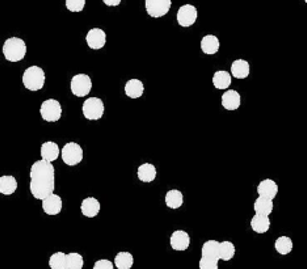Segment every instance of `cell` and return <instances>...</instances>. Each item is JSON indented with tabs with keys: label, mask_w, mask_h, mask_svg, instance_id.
<instances>
[{
	"label": "cell",
	"mask_w": 307,
	"mask_h": 269,
	"mask_svg": "<svg viewBox=\"0 0 307 269\" xmlns=\"http://www.w3.org/2000/svg\"><path fill=\"white\" fill-rule=\"evenodd\" d=\"M134 265V257L130 252H118L114 257V266L117 269H131Z\"/></svg>",
	"instance_id": "obj_26"
},
{
	"label": "cell",
	"mask_w": 307,
	"mask_h": 269,
	"mask_svg": "<svg viewBox=\"0 0 307 269\" xmlns=\"http://www.w3.org/2000/svg\"><path fill=\"white\" fill-rule=\"evenodd\" d=\"M23 84L32 92L42 90L45 84V71L40 66H31L23 74Z\"/></svg>",
	"instance_id": "obj_3"
},
{
	"label": "cell",
	"mask_w": 307,
	"mask_h": 269,
	"mask_svg": "<svg viewBox=\"0 0 307 269\" xmlns=\"http://www.w3.org/2000/svg\"><path fill=\"white\" fill-rule=\"evenodd\" d=\"M273 200L272 198H268V197H257V200L255 201L253 204V210L255 214H261V215H268L269 217L273 211Z\"/></svg>",
	"instance_id": "obj_21"
},
{
	"label": "cell",
	"mask_w": 307,
	"mask_h": 269,
	"mask_svg": "<svg viewBox=\"0 0 307 269\" xmlns=\"http://www.w3.org/2000/svg\"><path fill=\"white\" fill-rule=\"evenodd\" d=\"M83 256L76 252H71L67 255V269H83Z\"/></svg>",
	"instance_id": "obj_31"
},
{
	"label": "cell",
	"mask_w": 307,
	"mask_h": 269,
	"mask_svg": "<svg viewBox=\"0 0 307 269\" xmlns=\"http://www.w3.org/2000/svg\"><path fill=\"white\" fill-rule=\"evenodd\" d=\"M31 184L29 190L32 196L36 200H44L49 194L54 193L56 188V171L52 163L41 159L32 164L31 172Z\"/></svg>",
	"instance_id": "obj_1"
},
{
	"label": "cell",
	"mask_w": 307,
	"mask_h": 269,
	"mask_svg": "<svg viewBox=\"0 0 307 269\" xmlns=\"http://www.w3.org/2000/svg\"><path fill=\"white\" fill-rule=\"evenodd\" d=\"M218 264H219V259H214V257H205L202 256L200 260V269H218Z\"/></svg>",
	"instance_id": "obj_32"
},
{
	"label": "cell",
	"mask_w": 307,
	"mask_h": 269,
	"mask_svg": "<svg viewBox=\"0 0 307 269\" xmlns=\"http://www.w3.org/2000/svg\"><path fill=\"white\" fill-rule=\"evenodd\" d=\"M184 204L183 193L177 189H171L166 193V205L169 209H179Z\"/></svg>",
	"instance_id": "obj_25"
},
{
	"label": "cell",
	"mask_w": 307,
	"mask_h": 269,
	"mask_svg": "<svg viewBox=\"0 0 307 269\" xmlns=\"http://www.w3.org/2000/svg\"><path fill=\"white\" fill-rule=\"evenodd\" d=\"M219 247H221V241L217 240H207L205 241L201 249V253L205 257H214V259H219Z\"/></svg>",
	"instance_id": "obj_27"
},
{
	"label": "cell",
	"mask_w": 307,
	"mask_h": 269,
	"mask_svg": "<svg viewBox=\"0 0 307 269\" xmlns=\"http://www.w3.org/2000/svg\"><path fill=\"white\" fill-rule=\"evenodd\" d=\"M50 269H67V255L63 252H56L49 259Z\"/></svg>",
	"instance_id": "obj_30"
},
{
	"label": "cell",
	"mask_w": 307,
	"mask_h": 269,
	"mask_svg": "<svg viewBox=\"0 0 307 269\" xmlns=\"http://www.w3.org/2000/svg\"><path fill=\"white\" fill-rule=\"evenodd\" d=\"M100 202L93 198V197H87L82 201V205H80V211L83 214L84 217L87 218H95L97 214L100 213Z\"/></svg>",
	"instance_id": "obj_14"
},
{
	"label": "cell",
	"mask_w": 307,
	"mask_h": 269,
	"mask_svg": "<svg viewBox=\"0 0 307 269\" xmlns=\"http://www.w3.org/2000/svg\"><path fill=\"white\" fill-rule=\"evenodd\" d=\"M274 248L279 255L286 256L293 251V240L289 236H279L274 243Z\"/></svg>",
	"instance_id": "obj_28"
},
{
	"label": "cell",
	"mask_w": 307,
	"mask_h": 269,
	"mask_svg": "<svg viewBox=\"0 0 307 269\" xmlns=\"http://www.w3.org/2000/svg\"><path fill=\"white\" fill-rule=\"evenodd\" d=\"M70 90L73 95L78 97H84L92 90V80L87 74H76L71 78Z\"/></svg>",
	"instance_id": "obj_7"
},
{
	"label": "cell",
	"mask_w": 307,
	"mask_h": 269,
	"mask_svg": "<svg viewBox=\"0 0 307 269\" xmlns=\"http://www.w3.org/2000/svg\"><path fill=\"white\" fill-rule=\"evenodd\" d=\"M40 114L46 122H57L62 117V107L56 99H48L41 104Z\"/></svg>",
	"instance_id": "obj_6"
},
{
	"label": "cell",
	"mask_w": 307,
	"mask_h": 269,
	"mask_svg": "<svg viewBox=\"0 0 307 269\" xmlns=\"http://www.w3.org/2000/svg\"><path fill=\"white\" fill-rule=\"evenodd\" d=\"M2 52L8 62H20L27 54V44L19 37H10L4 41Z\"/></svg>",
	"instance_id": "obj_2"
},
{
	"label": "cell",
	"mask_w": 307,
	"mask_h": 269,
	"mask_svg": "<svg viewBox=\"0 0 307 269\" xmlns=\"http://www.w3.org/2000/svg\"><path fill=\"white\" fill-rule=\"evenodd\" d=\"M93 269H114V262H111L109 260L101 259L97 260L93 265Z\"/></svg>",
	"instance_id": "obj_34"
},
{
	"label": "cell",
	"mask_w": 307,
	"mask_h": 269,
	"mask_svg": "<svg viewBox=\"0 0 307 269\" xmlns=\"http://www.w3.org/2000/svg\"><path fill=\"white\" fill-rule=\"evenodd\" d=\"M219 46H221V42H219L217 36L214 35H206L201 40V50H202L205 54H207V56H211V54L218 53Z\"/></svg>",
	"instance_id": "obj_17"
},
{
	"label": "cell",
	"mask_w": 307,
	"mask_h": 269,
	"mask_svg": "<svg viewBox=\"0 0 307 269\" xmlns=\"http://www.w3.org/2000/svg\"><path fill=\"white\" fill-rule=\"evenodd\" d=\"M257 194L261 197H268V198L274 200L277 194H278V185L272 179L262 180L261 183L259 184V186H257Z\"/></svg>",
	"instance_id": "obj_16"
},
{
	"label": "cell",
	"mask_w": 307,
	"mask_h": 269,
	"mask_svg": "<svg viewBox=\"0 0 307 269\" xmlns=\"http://www.w3.org/2000/svg\"><path fill=\"white\" fill-rule=\"evenodd\" d=\"M232 75L227 71L219 70L213 76V84L217 90H227L228 87L231 86Z\"/></svg>",
	"instance_id": "obj_23"
},
{
	"label": "cell",
	"mask_w": 307,
	"mask_h": 269,
	"mask_svg": "<svg viewBox=\"0 0 307 269\" xmlns=\"http://www.w3.org/2000/svg\"><path fill=\"white\" fill-rule=\"evenodd\" d=\"M235 252H236V249H235L234 243L228 240L221 241V247H219V260L230 261V260L234 259Z\"/></svg>",
	"instance_id": "obj_29"
},
{
	"label": "cell",
	"mask_w": 307,
	"mask_h": 269,
	"mask_svg": "<svg viewBox=\"0 0 307 269\" xmlns=\"http://www.w3.org/2000/svg\"><path fill=\"white\" fill-rule=\"evenodd\" d=\"M145 92V86L139 79H130L125 84V93L130 99H139Z\"/></svg>",
	"instance_id": "obj_20"
},
{
	"label": "cell",
	"mask_w": 307,
	"mask_h": 269,
	"mask_svg": "<svg viewBox=\"0 0 307 269\" xmlns=\"http://www.w3.org/2000/svg\"><path fill=\"white\" fill-rule=\"evenodd\" d=\"M197 16H198V12H197V8L194 7L193 4H184L177 11L176 19L180 27L188 28V27H192L196 23Z\"/></svg>",
	"instance_id": "obj_9"
},
{
	"label": "cell",
	"mask_w": 307,
	"mask_h": 269,
	"mask_svg": "<svg viewBox=\"0 0 307 269\" xmlns=\"http://www.w3.org/2000/svg\"><path fill=\"white\" fill-rule=\"evenodd\" d=\"M40 152H41V158L45 159V160H48V162L50 163L56 162L57 159L59 158V155H61V150H59L58 145H57L56 142L52 141L44 142L41 145Z\"/></svg>",
	"instance_id": "obj_15"
},
{
	"label": "cell",
	"mask_w": 307,
	"mask_h": 269,
	"mask_svg": "<svg viewBox=\"0 0 307 269\" xmlns=\"http://www.w3.org/2000/svg\"><path fill=\"white\" fill-rule=\"evenodd\" d=\"M304 2H306V3H307V0H304Z\"/></svg>",
	"instance_id": "obj_36"
},
{
	"label": "cell",
	"mask_w": 307,
	"mask_h": 269,
	"mask_svg": "<svg viewBox=\"0 0 307 269\" xmlns=\"http://www.w3.org/2000/svg\"><path fill=\"white\" fill-rule=\"evenodd\" d=\"M138 179L142 183H151L156 179V168L151 163H143L138 168Z\"/></svg>",
	"instance_id": "obj_22"
},
{
	"label": "cell",
	"mask_w": 307,
	"mask_h": 269,
	"mask_svg": "<svg viewBox=\"0 0 307 269\" xmlns=\"http://www.w3.org/2000/svg\"><path fill=\"white\" fill-rule=\"evenodd\" d=\"M61 158L66 166H78L83 160V149L76 142H69L61 150Z\"/></svg>",
	"instance_id": "obj_4"
},
{
	"label": "cell",
	"mask_w": 307,
	"mask_h": 269,
	"mask_svg": "<svg viewBox=\"0 0 307 269\" xmlns=\"http://www.w3.org/2000/svg\"><path fill=\"white\" fill-rule=\"evenodd\" d=\"M252 230L257 234H265L269 231L270 219L268 215H261V214H255V217L251 219Z\"/></svg>",
	"instance_id": "obj_19"
},
{
	"label": "cell",
	"mask_w": 307,
	"mask_h": 269,
	"mask_svg": "<svg viewBox=\"0 0 307 269\" xmlns=\"http://www.w3.org/2000/svg\"><path fill=\"white\" fill-rule=\"evenodd\" d=\"M251 73V66L244 59H236L231 65V75L236 79H245Z\"/></svg>",
	"instance_id": "obj_18"
},
{
	"label": "cell",
	"mask_w": 307,
	"mask_h": 269,
	"mask_svg": "<svg viewBox=\"0 0 307 269\" xmlns=\"http://www.w3.org/2000/svg\"><path fill=\"white\" fill-rule=\"evenodd\" d=\"M86 41L88 48L92 49V50H99V49H103L105 46L107 35H105V32L103 29L92 28L87 33Z\"/></svg>",
	"instance_id": "obj_10"
},
{
	"label": "cell",
	"mask_w": 307,
	"mask_h": 269,
	"mask_svg": "<svg viewBox=\"0 0 307 269\" xmlns=\"http://www.w3.org/2000/svg\"><path fill=\"white\" fill-rule=\"evenodd\" d=\"M242 104L240 93L235 90H228L222 95V105L227 111H236Z\"/></svg>",
	"instance_id": "obj_13"
},
{
	"label": "cell",
	"mask_w": 307,
	"mask_h": 269,
	"mask_svg": "<svg viewBox=\"0 0 307 269\" xmlns=\"http://www.w3.org/2000/svg\"><path fill=\"white\" fill-rule=\"evenodd\" d=\"M104 103L99 97H88L82 105V112L83 116L90 121H97L100 120L104 116Z\"/></svg>",
	"instance_id": "obj_5"
},
{
	"label": "cell",
	"mask_w": 307,
	"mask_h": 269,
	"mask_svg": "<svg viewBox=\"0 0 307 269\" xmlns=\"http://www.w3.org/2000/svg\"><path fill=\"white\" fill-rule=\"evenodd\" d=\"M18 189V180L14 176H2L0 177V193L3 196H11Z\"/></svg>",
	"instance_id": "obj_24"
},
{
	"label": "cell",
	"mask_w": 307,
	"mask_h": 269,
	"mask_svg": "<svg viewBox=\"0 0 307 269\" xmlns=\"http://www.w3.org/2000/svg\"><path fill=\"white\" fill-rule=\"evenodd\" d=\"M169 244H171V248L175 249V251H186L190 245L189 234L186 231H183V230H176V231L171 235Z\"/></svg>",
	"instance_id": "obj_11"
},
{
	"label": "cell",
	"mask_w": 307,
	"mask_h": 269,
	"mask_svg": "<svg viewBox=\"0 0 307 269\" xmlns=\"http://www.w3.org/2000/svg\"><path fill=\"white\" fill-rule=\"evenodd\" d=\"M86 6V0H66V8L70 12H82Z\"/></svg>",
	"instance_id": "obj_33"
},
{
	"label": "cell",
	"mask_w": 307,
	"mask_h": 269,
	"mask_svg": "<svg viewBox=\"0 0 307 269\" xmlns=\"http://www.w3.org/2000/svg\"><path fill=\"white\" fill-rule=\"evenodd\" d=\"M104 4H107V6H109V7H116V6H118V4L121 3L122 0H103Z\"/></svg>",
	"instance_id": "obj_35"
},
{
	"label": "cell",
	"mask_w": 307,
	"mask_h": 269,
	"mask_svg": "<svg viewBox=\"0 0 307 269\" xmlns=\"http://www.w3.org/2000/svg\"><path fill=\"white\" fill-rule=\"evenodd\" d=\"M172 0H146L145 7L146 12L154 19H159L166 16L171 10Z\"/></svg>",
	"instance_id": "obj_8"
},
{
	"label": "cell",
	"mask_w": 307,
	"mask_h": 269,
	"mask_svg": "<svg viewBox=\"0 0 307 269\" xmlns=\"http://www.w3.org/2000/svg\"><path fill=\"white\" fill-rule=\"evenodd\" d=\"M42 210L48 215H58L62 211V198L56 193L49 194L42 200Z\"/></svg>",
	"instance_id": "obj_12"
}]
</instances>
